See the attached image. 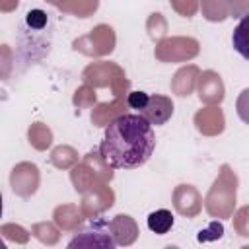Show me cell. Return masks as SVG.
<instances>
[{"instance_id": "6da1fadb", "label": "cell", "mask_w": 249, "mask_h": 249, "mask_svg": "<svg viewBox=\"0 0 249 249\" xmlns=\"http://www.w3.org/2000/svg\"><path fill=\"white\" fill-rule=\"evenodd\" d=\"M156 150L154 126L138 113H126L109 123L99 144L101 160L113 169H136Z\"/></svg>"}, {"instance_id": "7a4b0ae2", "label": "cell", "mask_w": 249, "mask_h": 249, "mask_svg": "<svg viewBox=\"0 0 249 249\" xmlns=\"http://www.w3.org/2000/svg\"><path fill=\"white\" fill-rule=\"evenodd\" d=\"M76 245H101V247H115L117 241L111 233V222L97 218L91 220L70 243L68 247H76Z\"/></svg>"}, {"instance_id": "3957f363", "label": "cell", "mask_w": 249, "mask_h": 249, "mask_svg": "<svg viewBox=\"0 0 249 249\" xmlns=\"http://www.w3.org/2000/svg\"><path fill=\"white\" fill-rule=\"evenodd\" d=\"M140 115L154 126V124H163L171 119L173 115V103L165 95H148L146 105L140 109Z\"/></svg>"}, {"instance_id": "277c9868", "label": "cell", "mask_w": 249, "mask_h": 249, "mask_svg": "<svg viewBox=\"0 0 249 249\" xmlns=\"http://www.w3.org/2000/svg\"><path fill=\"white\" fill-rule=\"evenodd\" d=\"M171 226H173V214L165 208H160L148 216V228H150V231H154L158 235L167 233L171 230Z\"/></svg>"}, {"instance_id": "5b68a950", "label": "cell", "mask_w": 249, "mask_h": 249, "mask_svg": "<svg viewBox=\"0 0 249 249\" xmlns=\"http://www.w3.org/2000/svg\"><path fill=\"white\" fill-rule=\"evenodd\" d=\"M146 101H148V93H146V91H132V93H128V97H126L128 107L138 109V111L146 105Z\"/></svg>"}, {"instance_id": "8992f818", "label": "cell", "mask_w": 249, "mask_h": 249, "mask_svg": "<svg viewBox=\"0 0 249 249\" xmlns=\"http://www.w3.org/2000/svg\"><path fill=\"white\" fill-rule=\"evenodd\" d=\"M2 208H4V204H2V193H0V218H2Z\"/></svg>"}]
</instances>
